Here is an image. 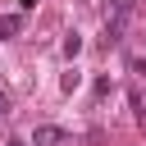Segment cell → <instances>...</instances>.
<instances>
[{"mask_svg":"<svg viewBox=\"0 0 146 146\" xmlns=\"http://www.w3.org/2000/svg\"><path fill=\"white\" fill-rule=\"evenodd\" d=\"M132 9H137V0H110V14H105V41L110 46L123 41V27H128Z\"/></svg>","mask_w":146,"mask_h":146,"instance_id":"6da1fadb","label":"cell"},{"mask_svg":"<svg viewBox=\"0 0 146 146\" xmlns=\"http://www.w3.org/2000/svg\"><path fill=\"white\" fill-rule=\"evenodd\" d=\"M32 146H68V132L55 128V123H41V128L32 132Z\"/></svg>","mask_w":146,"mask_h":146,"instance_id":"7a4b0ae2","label":"cell"},{"mask_svg":"<svg viewBox=\"0 0 146 146\" xmlns=\"http://www.w3.org/2000/svg\"><path fill=\"white\" fill-rule=\"evenodd\" d=\"M18 27H23V18H18V14H0V41H9Z\"/></svg>","mask_w":146,"mask_h":146,"instance_id":"3957f363","label":"cell"},{"mask_svg":"<svg viewBox=\"0 0 146 146\" xmlns=\"http://www.w3.org/2000/svg\"><path fill=\"white\" fill-rule=\"evenodd\" d=\"M78 50H82V36H78V32H68V36H64V55H68V59H73V55H78Z\"/></svg>","mask_w":146,"mask_h":146,"instance_id":"277c9868","label":"cell"},{"mask_svg":"<svg viewBox=\"0 0 146 146\" xmlns=\"http://www.w3.org/2000/svg\"><path fill=\"white\" fill-rule=\"evenodd\" d=\"M132 68H137V73H146V55H141V59H132Z\"/></svg>","mask_w":146,"mask_h":146,"instance_id":"5b68a950","label":"cell"},{"mask_svg":"<svg viewBox=\"0 0 146 146\" xmlns=\"http://www.w3.org/2000/svg\"><path fill=\"white\" fill-rule=\"evenodd\" d=\"M5 110H9V100H5V96H0V114H5Z\"/></svg>","mask_w":146,"mask_h":146,"instance_id":"8992f818","label":"cell"},{"mask_svg":"<svg viewBox=\"0 0 146 146\" xmlns=\"http://www.w3.org/2000/svg\"><path fill=\"white\" fill-rule=\"evenodd\" d=\"M18 5H23V9H32V5H36V0H18Z\"/></svg>","mask_w":146,"mask_h":146,"instance_id":"52a82bcc","label":"cell"}]
</instances>
